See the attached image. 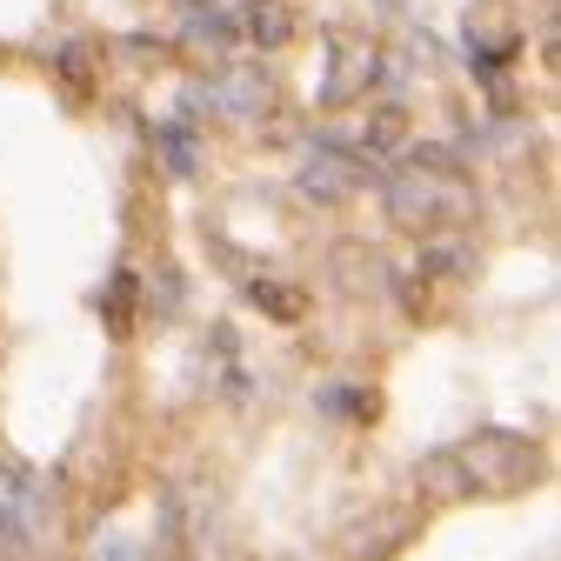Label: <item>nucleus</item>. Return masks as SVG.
<instances>
[{
    "instance_id": "obj_7",
    "label": "nucleus",
    "mask_w": 561,
    "mask_h": 561,
    "mask_svg": "<svg viewBox=\"0 0 561 561\" xmlns=\"http://www.w3.org/2000/svg\"><path fill=\"white\" fill-rule=\"evenodd\" d=\"M414 495H421V502H442V508H455V502H468V495H474L468 474H461V461H455V448L421 455V468H414Z\"/></svg>"
},
{
    "instance_id": "obj_14",
    "label": "nucleus",
    "mask_w": 561,
    "mask_h": 561,
    "mask_svg": "<svg viewBox=\"0 0 561 561\" xmlns=\"http://www.w3.org/2000/svg\"><path fill=\"white\" fill-rule=\"evenodd\" d=\"M60 81L75 88V94L94 88V41H67V47H60Z\"/></svg>"
},
{
    "instance_id": "obj_9",
    "label": "nucleus",
    "mask_w": 561,
    "mask_h": 561,
    "mask_svg": "<svg viewBox=\"0 0 561 561\" xmlns=\"http://www.w3.org/2000/svg\"><path fill=\"white\" fill-rule=\"evenodd\" d=\"M408 140V114L401 107H375L368 121H362V134H355V154L362 161H381V154H394Z\"/></svg>"
},
{
    "instance_id": "obj_5",
    "label": "nucleus",
    "mask_w": 561,
    "mask_h": 561,
    "mask_svg": "<svg viewBox=\"0 0 561 561\" xmlns=\"http://www.w3.org/2000/svg\"><path fill=\"white\" fill-rule=\"evenodd\" d=\"M328 54H334V75L321 81V101L328 107H347V101H362L375 81H381V47L368 41V34H355V27H341V34H328Z\"/></svg>"
},
{
    "instance_id": "obj_6",
    "label": "nucleus",
    "mask_w": 561,
    "mask_h": 561,
    "mask_svg": "<svg viewBox=\"0 0 561 561\" xmlns=\"http://www.w3.org/2000/svg\"><path fill=\"white\" fill-rule=\"evenodd\" d=\"M267 67H221V81L215 88H194L187 94V107H215V114H228V121H254L261 107H267Z\"/></svg>"
},
{
    "instance_id": "obj_8",
    "label": "nucleus",
    "mask_w": 561,
    "mask_h": 561,
    "mask_svg": "<svg viewBox=\"0 0 561 561\" xmlns=\"http://www.w3.org/2000/svg\"><path fill=\"white\" fill-rule=\"evenodd\" d=\"M154 148H161V161H168L174 181H194V174H201V134H194L187 114H174V121L154 127Z\"/></svg>"
},
{
    "instance_id": "obj_10",
    "label": "nucleus",
    "mask_w": 561,
    "mask_h": 561,
    "mask_svg": "<svg viewBox=\"0 0 561 561\" xmlns=\"http://www.w3.org/2000/svg\"><path fill=\"white\" fill-rule=\"evenodd\" d=\"M248 301H254L261 314H274V321H301V314H308V295L295 288V280H274V274L248 280Z\"/></svg>"
},
{
    "instance_id": "obj_13",
    "label": "nucleus",
    "mask_w": 561,
    "mask_h": 561,
    "mask_svg": "<svg viewBox=\"0 0 561 561\" xmlns=\"http://www.w3.org/2000/svg\"><path fill=\"white\" fill-rule=\"evenodd\" d=\"M241 34H248L254 47H280V41H295V21H288V8H254V14L241 21Z\"/></svg>"
},
{
    "instance_id": "obj_1",
    "label": "nucleus",
    "mask_w": 561,
    "mask_h": 561,
    "mask_svg": "<svg viewBox=\"0 0 561 561\" xmlns=\"http://www.w3.org/2000/svg\"><path fill=\"white\" fill-rule=\"evenodd\" d=\"M381 207L401 234H455L474 221V181L455 168V154L421 148L401 174H388Z\"/></svg>"
},
{
    "instance_id": "obj_12",
    "label": "nucleus",
    "mask_w": 561,
    "mask_h": 561,
    "mask_svg": "<svg viewBox=\"0 0 561 561\" xmlns=\"http://www.w3.org/2000/svg\"><path fill=\"white\" fill-rule=\"evenodd\" d=\"M134 295H140V274H134V267H121V274L107 280V301H101V308H107L114 341H127V334H134Z\"/></svg>"
},
{
    "instance_id": "obj_4",
    "label": "nucleus",
    "mask_w": 561,
    "mask_h": 561,
    "mask_svg": "<svg viewBox=\"0 0 561 561\" xmlns=\"http://www.w3.org/2000/svg\"><path fill=\"white\" fill-rule=\"evenodd\" d=\"M368 181H375V161H362L355 148H341V140H314L301 154V174H295V187L308 201H355Z\"/></svg>"
},
{
    "instance_id": "obj_3",
    "label": "nucleus",
    "mask_w": 561,
    "mask_h": 561,
    "mask_svg": "<svg viewBox=\"0 0 561 561\" xmlns=\"http://www.w3.org/2000/svg\"><path fill=\"white\" fill-rule=\"evenodd\" d=\"M47 528V481L0 448V561H21Z\"/></svg>"
},
{
    "instance_id": "obj_15",
    "label": "nucleus",
    "mask_w": 561,
    "mask_h": 561,
    "mask_svg": "<svg viewBox=\"0 0 561 561\" xmlns=\"http://www.w3.org/2000/svg\"><path fill=\"white\" fill-rule=\"evenodd\" d=\"M314 401H321V414H355V421L375 414V394H362V388H321Z\"/></svg>"
},
{
    "instance_id": "obj_2",
    "label": "nucleus",
    "mask_w": 561,
    "mask_h": 561,
    "mask_svg": "<svg viewBox=\"0 0 561 561\" xmlns=\"http://www.w3.org/2000/svg\"><path fill=\"white\" fill-rule=\"evenodd\" d=\"M455 461H461V474H468L474 495H508V488L535 481V468H541L535 442L528 435H508V428H481L474 442L455 448Z\"/></svg>"
},
{
    "instance_id": "obj_16",
    "label": "nucleus",
    "mask_w": 561,
    "mask_h": 561,
    "mask_svg": "<svg viewBox=\"0 0 561 561\" xmlns=\"http://www.w3.org/2000/svg\"><path fill=\"white\" fill-rule=\"evenodd\" d=\"M94 561H154V554L134 548V541H121V535H107V541H94Z\"/></svg>"
},
{
    "instance_id": "obj_11",
    "label": "nucleus",
    "mask_w": 561,
    "mask_h": 561,
    "mask_svg": "<svg viewBox=\"0 0 561 561\" xmlns=\"http://www.w3.org/2000/svg\"><path fill=\"white\" fill-rule=\"evenodd\" d=\"M181 34H187V47H215V54H228V47H234V34H241V21H234V14H221V8H187Z\"/></svg>"
}]
</instances>
